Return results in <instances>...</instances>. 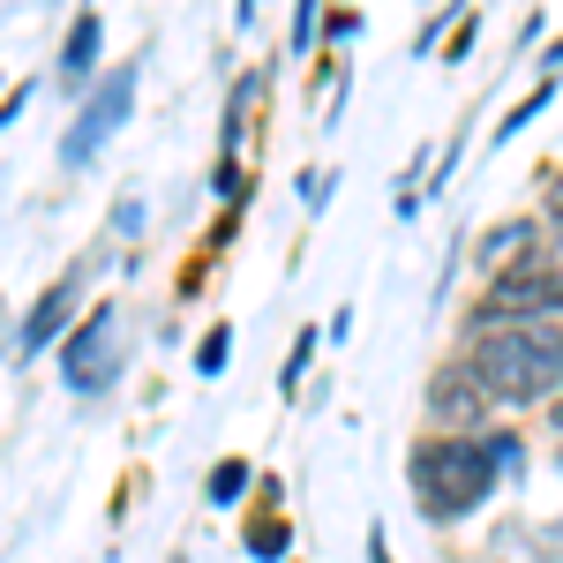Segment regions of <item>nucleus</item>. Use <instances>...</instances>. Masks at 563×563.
I'll list each match as a JSON object with an SVG mask.
<instances>
[{
	"label": "nucleus",
	"mask_w": 563,
	"mask_h": 563,
	"mask_svg": "<svg viewBox=\"0 0 563 563\" xmlns=\"http://www.w3.org/2000/svg\"><path fill=\"white\" fill-rule=\"evenodd\" d=\"M129 106H135V68H113V76L98 84V98L76 113V129H68V143H60V158H68V166H84L90 151L129 121Z\"/></svg>",
	"instance_id": "obj_4"
},
{
	"label": "nucleus",
	"mask_w": 563,
	"mask_h": 563,
	"mask_svg": "<svg viewBox=\"0 0 563 563\" xmlns=\"http://www.w3.org/2000/svg\"><path fill=\"white\" fill-rule=\"evenodd\" d=\"M316 38V0H301V15H294V45Z\"/></svg>",
	"instance_id": "obj_16"
},
{
	"label": "nucleus",
	"mask_w": 563,
	"mask_h": 563,
	"mask_svg": "<svg viewBox=\"0 0 563 563\" xmlns=\"http://www.w3.org/2000/svg\"><path fill=\"white\" fill-rule=\"evenodd\" d=\"M308 353H316V331H301V339H294V361H286V376H278L286 390H301V376H308Z\"/></svg>",
	"instance_id": "obj_15"
},
{
	"label": "nucleus",
	"mask_w": 563,
	"mask_h": 563,
	"mask_svg": "<svg viewBox=\"0 0 563 563\" xmlns=\"http://www.w3.org/2000/svg\"><path fill=\"white\" fill-rule=\"evenodd\" d=\"M106 339H113V308H90V323L68 339V384L76 390H98L113 368H106Z\"/></svg>",
	"instance_id": "obj_5"
},
{
	"label": "nucleus",
	"mask_w": 563,
	"mask_h": 563,
	"mask_svg": "<svg viewBox=\"0 0 563 563\" xmlns=\"http://www.w3.org/2000/svg\"><path fill=\"white\" fill-rule=\"evenodd\" d=\"M76 286H84V278L68 271L60 286H45V294H38V308H31V323H23V339H15V353H23V361L53 346V331H60V323H68V308H76Z\"/></svg>",
	"instance_id": "obj_7"
},
{
	"label": "nucleus",
	"mask_w": 563,
	"mask_h": 563,
	"mask_svg": "<svg viewBox=\"0 0 563 563\" xmlns=\"http://www.w3.org/2000/svg\"><path fill=\"white\" fill-rule=\"evenodd\" d=\"M526 241H533V225H526V218H511V225H496V233L481 241V256H488V263H504V256H526Z\"/></svg>",
	"instance_id": "obj_10"
},
{
	"label": "nucleus",
	"mask_w": 563,
	"mask_h": 563,
	"mask_svg": "<svg viewBox=\"0 0 563 563\" xmlns=\"http://www.w3.org/2000/svg\"><path fill=\"white\" fill-rule=\"evenodd\" d=\"M225 353H233V331H225V323H211V339L196 346V368H203V376H218V368H225Z\"/></svg>",
	"instance_id": "obj_12"
},
{
	"label": "nucleus",
	"mask_w": 563,
	"mask_h": 563,
	"mask_svg": "<svg viewBox=\"0 0 563 563\" xmlns=\"http://www.w3.org/2000/svg\"><path fill=\"white\" fill-rule=\"evenodd\" d=\"M286 541H294V526H286V519H256V526H249V556H263V563L286 556Z\"/></svg>",
	"instance_id": "obj_9"
},
{
	"label": "nucleus",
	"mask_w": 563,
	"mask_h": 563,
	"mask_svg": "<svg viewBox=\"0 0 563 563\" xmlns=\"http://www.w3.org/2000/svg\"><path fill=\"white\" fill-rule=\"evenodd\" d=\"M488 459H496V474H519V466H526L519 435H511V429H488Z\"/></svg>",
	"instance_id": "obj_13"
},
{
	"label": "nucleus",
	"mask_w": 563,
	"mask_h": 563,
	"mask_svg": "<svg viewBox=\"0 0 563 563\" xmlns=\"http://www.w3.org/2000/svg\"><path fill=\"white\" fill-rule=\"evenodd\" d=\"M563 308V271L549 263H511L488 294H481V331H533L541 316H556Z\"/></svg>",
	"instance_id": "obj_3"
},
{
	"label": "nucleus",
	"mask_w": 563,
	"mask_h": 563,
	"mask_svg": "<svg viewBox=\"0 0 563 563\" xmlns=\"http://www.w3.org/2000/svg\"><path fill=\"white\" fill-rule=\"evenodd\" d=\"M496 481L504 474L488 459V435H435L413 451V488H421L429 519H466Z\"/></svg>",
	"instance_id": "obj_2"
},
{
	"label": "nucleus",
	"mask_w": 563,
	"mask_h": 563,
	"mask_svg": "<svg viewBox=\"0 0 563 563\" xmlns=\"http://www.w3.org/2000/svg\"><path fill=\"white\" fill-rule=\"evenodd\" d=\"M481 406H488V390H481L474 368H443V376L429 384V413H435V421H459V429H474Z\"/></svg>",
	"instance_id": "obj_6"
},
{
	"label": "nucleus",
	"mask_w": 563,
	"mask_h": 563,
	"mask_svg": "<svg viewBox=\"0 0 563 563\" xmlns=\"http://www.w3.org/2000/svg\"><path fill=\"white\" fill-rule=\"evenodd\" d=\"M549 98H556V84H541V90H533V98H526V106H511V113H504V129H496V135H504V143H511V135H519L526 121H533V113H541V106H549Z\"/></svg>",
	"instance_id": "obj_14"
},
{
	"label": "nucleus",
	"mask_w": 563,
	"mask_h": 563,
	"mask_svg": "<svg viewBox=\"0 0 563 563\" xmlns=\"http://www.w3.org/2000/svg\"><path fill=\"white\" fill-rule=\"evenodd\" d=\"M241 488H249V466H241V459H218L211 466V504H233Z\"/></svg>",
	"instance_id": "obj_11"
},
{
	"label": "nucleus",
	"mask_w": 563,
	"mask_h": 563,
	"mask_svg": "<svg viewBox=\"0 0 563 563\" xmlns=\"http://www.w3.org/2000/svg\"><path fill=\"white\" fill-rule=\"evenodd\" d=\"M466 368L481 376L488 398H511V406L549 398V390L563 384V331L556 323H533V331H481V346H474Z\"/></svg>",
	"instance_id": "obj_1"
},
{
	"label": "nucleus",
	"mask_w": 563,
	"mask_h": 563,
	"mask_svg": "<svg viewBox=\"0 0 563 563\" xmlns=\"http://www.w3.org/2000/svg\"><path fill=\"white\" fill-rule=\"evenodd\" d=\"M90 60H98V15H76V23H68V45H60V68L84 76Z\"/></svg>",
	"instance_id": "obj_8"
},
{
	"label": "nucleus",
	"mask_w": 563,
	"mask_h": 563,
	"mask_svg": "<svg viewBox=\"0 0 563 563\" xmlns=\"http://www.w3.org/2000/svg\"><path fill=\"white\" fill-rule=\"evenodd\" d=\"M556 429H563V390H556Z\"/></svg>",
	"instance_id": "obj_17"
}]
</instances>
